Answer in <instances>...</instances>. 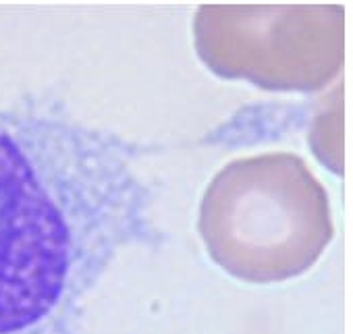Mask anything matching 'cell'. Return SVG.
I'll return each instance as SVG.
<instances>
[{
	"instance_id": "1",
	"label": "cell",
	"mask_w": 353,
	"mask_h": 334,
	"mask_svg": "<svg viewBox=\"0 0 353 334\" xmlns=\"http://www.w3.org/2000/svg\"><path fill=\"white\" fill-rule=\"evenodd\" d=\"M141 152L48 94L0 108V334H77L119 253L160 237Z\"/></svg>"
},
{
	"instance_id": "2",
	"label": "cell",
	"mask_w": 353,
	"mask_h": 334,
	"mask_svg": "<svg viewBox=\"0 0 353 334\" xmlns=\"http://www.w3.org/2000/svg\"><path fill=\"white\" fill-rule=\"evenodd\" d=\"M198 231L225 272L254 284L303 274L334 235L328 194L291 152L239 158L221 169L204 191Z\"/></svg>"
},
{
	"instance_id": "3",
	"label": "cell",
	"mask_w": 353,
	"mask_h": 334,
	"mask_svg": "<svg viewBox=\"0 0 353 334\" xmlns=\"http://www.w3.org/2000/svg\"><path fill=\"white\" fill-rule=\"evenodd\" d=\"M194 32L210 71L264 90L312 92L343 65L345 9L200 7Z\"/></svg>"
}]
</instances>
